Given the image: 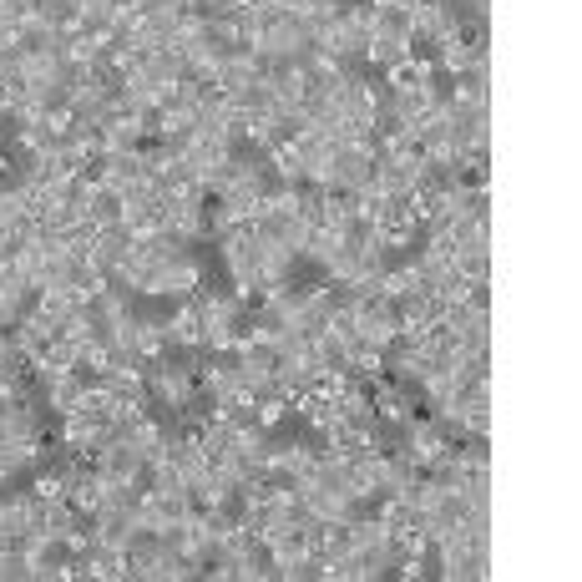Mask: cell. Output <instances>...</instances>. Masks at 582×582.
<instances>
[{
	"mask_svg": "<svg viewBox=\"0 0 582 582\" xmlns=\"http://www.w3.org/2000/svg\"><path fill=\"white\" fill-rule=\"evenodd\" d=\"M112 294L122 299L127 319L142 324V329H162V324H173L183 314V294L178 289H132V284H112Z\"/></svg>",
	"mask_w": 582,
	"mask_h": 582,
	"instance_id": "1",
	"label": "cell"
},
{
	"mask_svg": "<svg viewBox=\"0 0 582 582\" xmlns=\"http://www.w3.org/2000/svg\"><path fill=\"white\" fill-rule=\"evenodd\" d=\"M264 451H309V456H324L329 451V436L319 426H309V415L299 405H284V415L274 426H264Z\"/></svg>",
	"mask_w": 582,
	"mask_h": 582,
	"instance_id": "2",
	"label": "cell"
},
{
	"mask_svg": "<svg viewBox=\"0 0 582 582\" xmlns=\"http://www.w3.org/2000/svg\"><path fill=\"white\" fill-rule=\"evenodd\" d=\"M188 259L198 264V279H203V289L213 294V299H233V269H228V259H223V243H218V233H198L193 243H188Z\"/></svg>",
	"mask_w": 582,
	"mask_h": 582,
	"instance_id": "3",
	"label": "cell"
},
{
	"mask_svg": "<svg viewBox=\"0 0 582 582\" xmlns=\"http://www.w3.org/2000/svg\"><path fill=\"white\" fill-rule=\"evenodd\" d=\"M329 284H335V274H329V264L314 259V254H289L284 269H279V294L284 299H309V294H319Z\"/></svg>",
	"mask_w": 582,
	"mask_h": 582,
	"instance_id": "4",
	"label": "cell"
},
{
	"mask_svg": "<svg viewBox=\"0 0 582 582\" xmlns=\"http://www.w3.org/2000/svg\"><path fill=\"white\" fill-rule=\"evenodd\" d=\"M426 243H431V223H415L400 243L380 248V274H400V269H410V264H421V259H426Z\"/></svg>",
	"mask_w": 582,
	"mask_h": 582,
	"instance_id": "5",
	"label": "cell"
},
{
	"mask_svg": "<svg viewBox=\"0 0 582 582\" xmlns=\"http://www.w3.org/2000/svg\"><path fill=\"white\" fill-rule=\"evenodd\" d=\"M142 410H147V421L168 436V441H178L183 436V410L168 400V395H157V385H147V395H142Z\"/></svg>",
	"mask_w": 582,
	"mask_h": 582,
	"instance_id": "6",
	"label": "cell"
},
{
	"mask_svg": "<svg viewBox=\"0 0 582 582\" xmlns=\"http://www.w3.org/2000/svg\"><path fill=\"white\" fill-rule=\"evenodd\" d=\"M228 157H233V168H243L248 178H254L259 168H269V162H274V152H269V147H259L248 132H233V137H228Z\"/></svg>",
	"mask_w": 582,
	"mask_h": 582,
	"instance_id": "7",
	"label": "cell"
},
{
	"mask_svg": "<svg viewBox=\"0 0 582 582\" xmlns=\"http://www.w3.org/2000/svg\"><path fill=\"white\" fill-rule=\"evenodd\" d=\"M345 71H350V76H360V81H365V87H370L380 102H390V97H395V87L385 81L380 61H370V56H345Z\"/></svg>",
	"mask_w": 582,
	"mask_h": 582,
	"instance_id": "8",
	"label": "cell"
},
{
	"mask_svg": "<svg viewBox=\"0 0 582 582\" xmlns=\"http://www.w3.org/2000/svg\"><path fill=\"white\" fill-rule=\"evenodd\" d=\"M41 481V471H36V461H26V466H16L11 476H0V502H21V496H31V486Z\"/></svg>",
	"mask_w": 582,
	"mask_h": 582,
	"instance_id": "9",
	"label": "cell"
},
{
	"mask_svg": "<svg viewBox=\"0 0 582 582\" xmlns=\"http://www.w3.org/2000/svg\"><path fill=\"white\" fill-rule=\"evenodd\" d=\"M410 56L421 61V66H441L446 61V46L436 31H410Z\"/></svg>",
	"mask_w": 582,
	"mask_h": 582,
	"instance_id": "10",
	"label": "cell"
},
{
	"mask_svg": "<svg viewBox=\"0 0 582 582\" xmlns=\"http://www.w3.org/2000/svg\"><path fill=\"white\" fill-rule=\"evenodd\" d=\"M243 517H248V491L228 486L223 491V507H218V527H243Z\"/></svg>",
	"mask_w": 582,
	"mask_h": 582,
	"instance_id": "11",
	"label": "cell"
},
{
	"mask_svg": "<svg viewBox=\"0 0 582 582\" xmlns=\"http://www.w3.org/2000/svg\"><path fill=\"white\" fill-rule=\"evenodd\" d=\"M375 441H380V451H405L410 446V426L405 421H375Z\"/></svg>",
	"mask_w": 582,
	"mask_h": 582,
	"instance_id": "12",
	"label": "cell"
},
{
	"mask_svg": "<svg viewBox=\"0 0 582 582\" xmlns=\"http://www.w3.org/2000/svg\"><path fill=\"white\" fill-rule=\"evenodd\" d=\"M456 92H461V76H456L446 61H441V66H431V97H436V102H451Z\"/></svg>",
	"mask_w": 582,
	"mask_h": 582,
	"instance_id": "13",
	"label": "cell"
},
{
	"mask_svg": "<svg viewBox=\"0 0 582 582\" xmlns=\"http://www.w3.org/2000/svg\"><path fill=\"white\" fill-rule=\"evenodd\" d=\"M390 502V491H375V496H360V502L350 507V522H370V517H380V507Z\"/></svg>",
	"mask_w": 582,
	"mask_h": 582,
	"instance_id": "14",
	"label": "cell"
},
{
	"mask_svg": "<svg viewBox=\"0 0 582 582\" xmlns=\"http://www.w3.org/2000/svg\"><path fill=\"white\" fill-rule=\"evenodd\" d=\"M41 567H81V557L66 542H51V547H41Z\"/></svg>",
	"mask_w": 582,
	"mask_h": 582,
	"instance_id": "15",
	"label": "cell"
},
{
	"mask_svg": "<svg viewBox=\"0 0 582 582\" xmlns=\"http://www.w3.org/2000/svg\"><path fill=\"white\" fill-rule=\"evenodd\" d=\"M218 213H223V198H218V193H203V198H198V228H203V233H213Z\"/></svg>",
	"mask_w": 582,
	"mask_h": 582,
	"instance_id": "16",
	"label": "cell"
},
{
	"mask_svg": "<svg viewBox=\"0 0 582 582\" xmlns=\"http://www.w3.org/2000/svg\"><path fill=\"white\" fill-rule=\"evenodd\" d=\"M71 385H76V390H92V385H102V370H92V365H76V370H71Z\"/></svg>",
	"mask_w": 582,
	"mask_h": 582,
	"instance_id": "17",
	"label": "cell"
},
{
	"mask_svg": "<svg viewBox=\"0 0 582 582\" xmlns=\"http://www.w3.org/2000/svg\"><path fill=\"white\" fill-rule=\"evenodd\" d=\"M132 491H137V496L157 491V466H137V476H132Z\"/></svg>",
	"mask_w": 582,
	"mask_h": 582,
	"instance_id": "18",
	"label": "cell"
},
{
	"mask_svg": "<svg viewBox=\"0 0 582 582\" xmlns=\"http://www.w3.org/2000/svg\"><path fill=\"white\" fill-rule=\"evenodd\" d=\"M421 577H441V547L436 542L421 552Z\"/></svg>",
	"mask_w": 582,
	"mask_h": 582,
	"instance_id": "19",
	"label": "cell"
},
{
	"mask_svg": "<svg viewBox=\"0 0 582 582\" xmlns=\"http://www.w3.org/2000/svg\"><path fill=\"white\" fill-rule=\"evenodd\" d=\"M71 532L92 537V532H97V512H76V517H71Z\"/></svg>",
	"mask_w": 582,
	"mask_h": 582,
	"instance_id": "20",
	"label": "cell"
},
{
	"mask_svg": "<svg viewBox=\"0 0 582 582\" xmlns=\"http://www.w3.org/2000/svg\"><path fill=\"white\" fill-rule=\"evenodd\" d=\"M26 183V173H16V168H0V193H16Z\"/></svg>",
	"mask_w": 582,
	"mask_h": 582,
	"instance_id": "21",
	"label": "cell"
},
{
	"mask_svg": "<svg viewBox=\"0 0 582 582\" xmlns=\"http://www.w3.org/2000/svg\"><path fill=\"white\" fill-rule=\"evenodd\" d=\"M294 137H299L294 122H279V127H274V147H284V142H294Z\"/></svg>",
	"mask_w": 582,
	"mask_h": 582,
	"instance_id": "22",
	"label": "cell"
},
{
	"mask_svg": "<svg viewBox=\"0 0 582 582\" xmlns=\"http://www.w3.org/2000/svg\"><path fill=\"white\" fill-rule=\"evenodd\" d=\"M97 213H102V218H117L122 203H117V198H97Z\"/></svg>",
	"mask_w": 582,
	"mask_h": 582,
	"instance_id": "23",
	"label": "cell"
},
{
	"mask_svg": "<svg viewBox=\"0 0 582 582\" xmlns=\"http://www.w3.org/2000/svg\"><path fill=\"white\" fill-rule=\"evenodd\" d=\"M380 26H385V31H405V16H400V11H385V21H380Z\"/></svg>",
	"mask_w": 582,
	"mask_h": 582,
	"instance_id": "24",
	"label": "cell"
},
{
	"mask_svg": "<svg viewBox=\"0 0 582 582\" xmlns=\"http://www.w3.org/2000/svg\"><path fill=\"white\" fill-rule=\"evenodd\" d=\"M0 415H6V400H0Z\"/></svg>",
	"mask_w": 582,
	"mask_h": 582,
	"instance_id": "25",
	"label": "cell"
}]
</instances>
